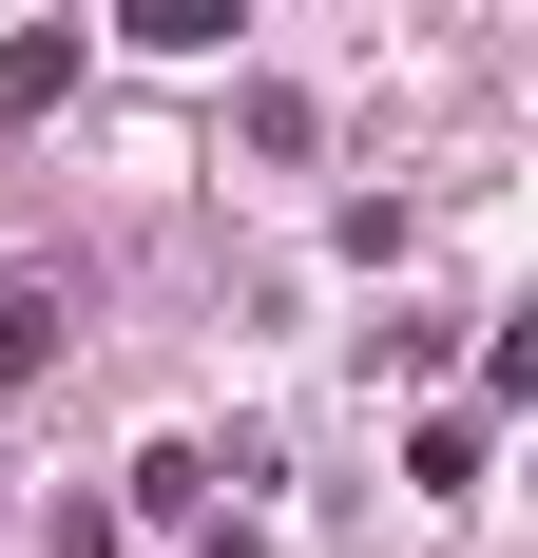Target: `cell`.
<instances>
[{
	"label": "cell",
	"instance_id": "cell-1",
	"mask_svg": "<svg viewBox=\"0 0 538 558\" xmlns=\"http://www.w3.org/2000/svg\"><path fill=\"white\" fill-rule=\"evenodd\" d=\"M58 97H77V39H58V20H39V39H0V116H58Z\"/></svg>",
	"mask_w": 538,
	"mask_h": 558
},
{
	"label": "cell",
	"instance_id": "cell-2",
	"mask_svg": "<svg viewBox=\"0 0 538 558\" xmlns=\"http://www.w3.org/2000/svg\"><path fill=\"white\" fill-rule=\"evenodd\" d=\"M231 20H250V0H135V39H155V58H212Z\"/></svg>",
	"mask_w": 538,
	"mask_h": 558
},
{
	"label": "cell",
	"instance_id": "cell-3",
	"mask_svg": "<svg viewBox=\"0 0 538 558\" xmlns=\"http://www.w3.org/2000/svg\"><path fill=\"white\" fill-rule=\"evenodd\" d=\"M39 366H58V308L20 289V308H0V386H39Z\"/></svg>",
	"mask_w": 538,
	"mask_h": 558
}]
</instances>
